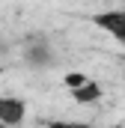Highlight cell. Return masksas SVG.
Wrapping results in <instances>:
<instances>
[{
	"mask_svg": "<svg viewBox=\"0 0 125 128\" xmlns=\"http://www.w3.org/2000/svg\"><path fill=\"white\" fill-rule=\"evenodd\" d=\"M0 128H9V125H3V122H0Z\"/></svg>",
	"mask_w": 125,
	"mask_h": 128,
	"instance_id": "7",
	"label": "cell"
},
{
	"mask_svg": "<svg viewBox=\"0 0 125 128\" xmlns=\"http://www.w3.org/2000/svg\"><path fill=\"white\" fill-rule=\"evenodd\" d=\"M48 128H92L90 122H51Z\"/></svg>",
	"mask_w": 125,
	"mask_h": 128,
	"instance_id": "6",
	"label": "cell"
},
{
	"mask_svg": "<svg viewBox=\"0 0 125 128\" xmlns=\"http://www.w3.org/2000/svg\"><path fill=\"white\" fill-rule=\"evenodd\" d=\"M90 84V78L86 74H80V72H72V74H66V86L74 92V90H80V86H86Z\"/></svg>",
	"mask_w": 125,
	"mask_h": 128,
	"instance_id": "4",
	"label": "cell"
},
{
	"mask_svg": "<svg viewBox=\"0 0 125 128\" xmlns=\"http://www.w3.org/2000/svg\"><path fill=\"white\" fill-rule=\"evenodd\" d=\"M30 63H48V48L45 45H39V48L30 51Z\"/></svg>",
	"mask_w": 125,
	"mask_h": 128,
	"instance_id": "5",
	"label": "cell"
},
{
	"mask_svg": "<svg viewBox=\"0 0 125 128\" xmlns=\"http://www.w3.org/2000/svg\"><path fill=\"white\" fill-rule=\"evenodd\" d=\"M24 119H27V104H24V98L0 96V122H3V125L18 128Z\"/></svg>",
	"mask_w": 125,
	"mask_h": 128,
	"instance_id": "2",
	"label": "cell"
},
{
	"mask_svg": "<svg viewBox=\"0 0 125 128\" xmlns=\"http://www.w3.org/2000/svg\"><path fill=\"white\" fill-rule=\"evenodd\" d=\"M72 98L74 101H80V104H92V101H98L101 98V90H98V84H86V86H80V90H74L72 92Z\"/></svg>",
	"mask_w": 125,
	"mask_h": 128,
	"instance_id": "3",
	"label": "cell"
},
{
	"mask_svg": "<svg viewBox=\"0 0 125 128\" xmlns=\"http://www.w3.org/2000/svg\"><path fill=\"white\" fill-rule=\"evenodd\" d=\"M92 24L98 27V30L110 33L116 42L125 45V9H104V12H95Z\"/></svg>",
	"mask_w": 125,
	"mask_h": 128,
	"instance_id": "1",
	"label": "cell"
}]
</instances>
